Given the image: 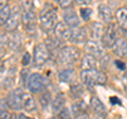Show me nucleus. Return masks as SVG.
<instances>
[{
  "instance_id": "obj_20",
  "label": "nucleus",
  "mask_w": 127,
  "mask_h": 119,
  "mask_svg": "<svg viewBox=\"0 0 127 119\" xmlns=\"http://www.w3.org/2000/svg\"><path fill=\"white\" fill-rule=\"evenodd\" d=\"M75 78V71L74 69H64L58 72V79L62 82L70 83L74 80Z\"/></svg>"
},
{
  "instance_id": "obj_24",
  "label": "nucleus",
  "mask_w": 127,
  "mask_h": 119,
  "mask_svg": "<svg viewBox=\"0 0 127 119\" xmlns=\"http://www.w3.org/2000/svg\"><path fill=\"white\" fill-rule=\"evenodd\" d=\"M61 43H62V41H59L56 36H49L45 41V45L48 48V50L51 52V51L57 50L59 47H61Z\"/></svg>"
},
{
  "instance_id": "obj_6",
  "label": "nucleus",
  "mask_w": 127,
  "mask_h": 119,
  "mask_svg": "<svg viewBox=\"0 0 127 119\" xmlns=\"http://www.w3.org/2000/svg\"><path fill=\"white\" fill-rule=\"evenodd\" d=\"M21 14H22L21 20H22L23 26L26 28V30L29 33H34L36 31V20H37L36 19L37 16H36L35 11L33 9L22 10Z\"/></svg>"
},
{
  "instance_id": "obj_39",
  "label": "nucleus",
  "mask_w": 127,
  "mask_h": 119,
  "mask_svg": "<svg viewBox=\"0 0 127 119\" xmlns=\"http://www.w3.org/2000/svg\"><path fill=\"white\" fill-rule=\"evenodd\" d=\"M15 118H16V119H32V118L27 117L26 115H23V114H19V115H17V116H16Z\"/></svg>"
},
{
  "instance_id": "obj_2",
  "label": "nucleus",
  "mask_w": 127,
  "mask_h": 119,
  "mask_svg": "<svg viewBox=\"0 0 127 119\" xmlns=\"http://www.w3.org/2000/svg\"><path fill=\"white\" fill-rule=\"evenodd\" d=\"M81 80L86 86L92 87L95 84H105L107 81V77L104 72L100 70H82L81 72Z\"/></svg>"
},
{
  "instance_id": "obj_17",
  "label": "nucleus",
  "mask_w": 127,
  "mask_h": 119,
  "mask_svg": "<svg viewBox=\"0 0 127 119\" xmlns=\"http://www.w3.org/2000/svg\"><path fill=\"white\" fill-rule=\"evenodd\" d=\"M97 13H98V16H100V18L103 21L110 25L111 21H112V19H113V15H112V12H111V9L108 5H106L105 3L98 4Z\"/></svg>"
},
{
  "instance_id": "obj_1",
  "label": "nucleus",
  "mask_w": 127,
  "mask_h": 119,
  "mask_svg": "<svg viewBox=\"0 0 127 119\" xmlns=\"http://www.w3.org/2000/svg\"><path fill=\"white\" fill-rule=\"evenodd\" d=\"M39 21H40V27L43 31L50 32L54 31L55 27L59 22L56 10L51 5L47 4L39 13Z\"/></svg>"
},
{
  "instance_id": "obj_42",
  "label": "nucleus",
  "mask_w": 127,
  "mask_h": 119,
  "mask_svg": "<svg viewBox=\"0 0 127 119\" xmlns=\"http://www.w3.org/2000/svg\"><path fill=\"white\" fill-rule=\"evenodd\" d=\"M49 119H55V118H49Z\"/></svg>"
},
{
  "instance_id": "obj_21",
  "label": "nucleus",
  "mask_w": 127,
  "mask_h": 119,
  "mask_svg": "<svg viewBox=\"0 0 127 119\" xmlns=\"http://www.w3.org/2000/svg\"><path fill=\"white\" fill-rule=\"evenodd\" d=\"M65 102H66L65 96H64L63 94H58L52 102V111L58 114L63 109H65L64 108V106H65Z\"/></svg>"
},
{
  "instance_id": "obj_29",
  "label": "nucleus",
  "mask_w": 127,
  "mask_h": 119,
  "mask_svg": "<svg viewBox=\"0 0 127 119\" xmlns=\"http://www.w3.org/2000/svg\"><path fill=\"white\" fill-rule=\"evenodd\" d=\"M20 38H19V34H14L12 37L9 38V44H10V47L12 49L13 48H17V47L20 45Z\"/></svg>"
},
{
  "instance_id": "obj_14",
  "label": "nucleus",
  "mask_w": 127,
  "mask_h": 119,
  "mask_svg": "<svg viewBox=\"0 0 127 119\" xmlns=\"http://www.w3.org/2000/svg\"><path fill=\"white\" fill-rule=\"evenodd\" d=\"M112 51L119 58H127V39L124 37L118 38L112 47Z\"/></svg>"
},
{
  "instance_id": "obj_23",
  "label": "nucleus",
  "mask_w": 127,
  "mask_h": 119,
  "mask_svg": "<svg viewBox=\"0 0 127 119\" xmlns=\"http://www.w3.org/2000/svg\"><path fill=\"white\" fill-rule=\"evenodd\" d=\"M23 109L28 112H35L37 109V105L35 103L34 98L30 96V95H25V98H23Z\"/></svg>"
},
{
  "instance_id": "obj_10",
  "label": "nucleus",
  "mask_w": 127,
  "mask_h": 119,
  "mask_svg": "<svg viewBox=\"0 0 127 119\" xmlns=\"http://www.w3.org/2000/svg\"><path fill=\"white\" fill-rule=\"evenodd\" d=\"M71 28L67 26L64 21H59L54 29V36H56L59 41H70Z\"/></svg>"
},
{
  "instance_id": "obj_36",
  "label": "nucleus",
  "mask_w": 127,
  "mask_h": 119,
  "mask_svg": "<svg viewBox=\"0 0 127 119\" xmlns=\"http://www.w3.org/2000/svg\"><path fill=\"white\" fill-rule=\"evenodd\" d=\"M9 42V39H7V36L5 33H1V46L5 45V43Z\"/></svg>"
},
{
  "instance_id": "obj_15",
  "label": "nucleus",
  "mask_w": 127,
  "mask_h": 119,
  "mask_svg": "<svg viewBox=\"0 0 127 119\" xmlns=\"http://www.w3.org/2000/svg\"><path fill=\"white\" fill-rule=\"evenodd\" d=\"M104 32H105V29H104V26H103L102 22L94 21L90 25L89 33H90V37L92 38V41L102 39L103 35H104Z\"/></svg>"
},
{
  "instance_id": "obj_41",
  "label": "nucleus",
  "mask_w": 127,
  "mask_h": 119,
  "mask_svg": "<svg viewBox=\"0 0 127 119\" xmlns=\"http://www.w3.org/2000/svg\"><path fill=\"white\" fill-rule=\"evenodd\" d=\"M125 89H126V92H127V84H126V86H125Z\"/></svg>"
},
{
  "instance_id": "obj_11",
  "label": "nucleus",
  "mask_w": 127,
  "mask_h": 119,
  "mask_svg": "<svg viewBox=\"0 0 127 119\" xmlns=\"http://www.w3.org/2000/svg\"><path fill=\"white\" fill-rule=\"evenodd\" d=\"M22 17V14L20 13V10H18L17 7L12 11L10 18L7 19V21L4 23V28L7 31H14L17 29V27L20 22V19Z\"/></svg>"
},
{
  "instance_id": "obj_25",
  "label": "nucleus",
  "mask_w": 127,
  "mask_h": 119,
  "mask_svg": "<svg viewBox=\"0 0 127 119\" xmlns=\"http://www.w3.org/2000/svg\"><path fill=\"white\" fill-rule=\"evenodd\" d=\"M11 13L12 10L10 5L6 4V3L3 5V3H1V10H0V22H1V25H4L7 21V19L11 16Z\"/></svg>"
},
{
  "instance_id": "obj_19",
  "label": "nucleus",
  "mask_w": 127,
  "mask_h": 119,
  "mask_svg": "<svg viewBox=\"0 0 127 119\" xmlns=\"http://www.w3.org/2000/svg\"><path fill=\"white\" fill-rule=\"evenodd\" d=\"M116 17L118 23L123 29L127 30V9L126 7H120L116 12Z\"/></svg>"
},
{
  "instance_id": "obj_16",
  "label": "nucleus",
  "mask_w": 127,
  "mask_h": 119,
  "mask_svg": "<svg viewBox=\"0 0 127 119\" xmlns=\"http://www.w3.org/2000/svg\"><path fill=\"white\" fill-rule=\"evenodd\" d=\"M90 106L91 109L93 110V112L97 115V116H101L104 118L107 114V110H106V106L104 105V103H103L100 99L97 97H91L90 99Z\"/></svg>"
},
{
  "instance_id": "obj_18",
  "label": "nucleus",
  "mask_w": 127,
  "mask_h": 119,
  "mask_svg": "<svg viewBox=\"0 0 127 119\" xmlns=\"http://www.w3.org/2000/svg\"><path fill=\"white\" fill-rule=\"evenodd\" d=\"M97 65L96 58L90 54H85L81 60V68L83 70H93Z\"/></svg>"
},
{
  "instance_id": "obj_37",
  "label": "nucleus",
  "mask_w": 127,
  "mask_h": 119,
  "mask_svg": "<svg viewBox=\"0 0 127 119\" xmlns=\"http://www.w3.org/2000/svg\"><path fill=\"white\" fill-rule=\"evenodd\" d=\"M0 119H12V116L9 112H4V113H1V118Z\"/></svg>"
},
{
  "instance_id": "obj_33",
  "label": "nucleus",
  "mask_w": 127,
  "mask_h": 119,
  "mask_svg": "<svg viewBox=\"0 0 127 119\" xmlns=\"http://www.w3.org/2000/svg\"><path fill=\"white\" fill-rule=\"evenodd\" d=\"M21 63L23 66H27L31 63V55L29 52H25V54L22 55V59H21Z\"/></svg>"
},
{
  "instance_id": "obj_9",
  "label": "nucleus",
  "mask_w": 127,
  "mask_h": 119,
  "mask_svg": "<svg viewBox=\"0 0 127 119\" xmlns=\"http://www.w3.org/2000/svg\"><path fill=\"white\" fill-rule=\"evenodd\" d=\"M85 51L87 54L93 55L94 58H101L105 53V47L97 41H87L85 43Z\"/></svg>"
},
{
  "instance_id": "obj_28",
  "label": "nucleus",
  "mask_w": 127,
  "mask_h": 119,
  "mask_svg": "<svg viewBox=\"0 0 127 119\" xmlns=\"http://www.w3.org/2000/svg\"><path fill=\"white\" fill-rule=\"evenodd\" d=\"M79 14H81V17L83 18V20L87 21V20H89L91 14H92V10L90 7H81Z\"/></svg>"
},
{
  "instance_id": "obj_40",
  "label": "nucleus",
  "mask_w": 127,
  "mask_h": 119,
  "mask_svg": "<svg viewBox=\"0 0 127 119\" xmlns=\"http://www.w3.org/2000/svg\"><path fill=\"white\" fill-rule=\"evenodd\" d=\"M93 119H103V117H101V116H96V117H94Z\"/></svg>"
},
{
  "instance_id": "obj_32",
  "label": "nucleus",
  "mask_w": 127,
  "mask_h": 119,
  "mask_svg": "<svg viewBox=\"0 0 127 119\" xmlns=\"http://www.w3.org/2000/svg\"><path fill=\"white\" fill-rule=\"evenodd\" d=\"M57 2H58V4L61 5L65 11L66 10H69V9H72V7H71V6H72V2L69 1V0H65V1H63V0H58Z\"/></svg>"
},
{
  "instance_id": "obj_22",
  "label": "nucleus",
  "mask_w": 127,
  "mask_h": 119,
  "mask_svg": "<svg viewBox=\"0 0 127 119\" xmlns=\"http://www.w3.org/2000/svg\"><path fill=\"white\" fill-rule=\"evenodd\" d=\"M86 103L84 101H78V102H75L71 105V113L74 117H78L79 115L86 113Z\"/></svg>"
},
{
  "instance_id": "obj_13",
  "label": "nucleus",
  "mask_w": 127,
  "mask_h": 119,
  "mask_svg": "<svg viewBox=\"0 0 127 119\" xmlns=\"http://www.w3.org/2000/svg\"><path fill=\"white\" fill-rule=\"evenodd\" d=\"M86 38H87V32L84 27H77L71 29L70 42L74 44H83L87 42Z\"/></svg>"
},
{
  "instance_id": "obj_38",
  "label": "nucleus",
  "mask_w": 127,
  "mask_h": 119,
  "mask_svg": "<svg viewBox=\"0 0 127 119\" xmlns=\"http://www.w3.org/2000/svg\"><path fill=\"white\" fill-rule=\"evenodd\" d=\"M76 119H90V117H89V115L87 113H84V114L79 115L78 117H76Z\"/></svg>"
},
{
  "instance_id": "obj_35",
  "label": "nucleus",
  "mask_w": 127,
  "mask_h": 119,
  "mask_svg": "<svg viewBox=\"0 0 127 119\" xmlns=\"http://www.w3.org/2000/svg\"><path fill=\"white\" fill-rule=\"evenodd\" d=\"M114 64L118 66L119 69H121V70H124L125 69V64L122 61H116V62H114Z\"/></svg>"
},
{
  "instance_id": "obj_34",
  "label": "nucleus",
  "mask_w": 127,
  "mask_h": 119,
  "mask_svg": "<svg viewBox=\"0 0 127 119\" xmlns=\"http://www.w3.org/2000/svg\"><path fill=\"white\" fill-rule=\"evenodd\" d=\"M14 84V79H12L11 77L10 78H6L4 82H3V87H5V88H10V87H12Z\"/></svg>"
},
{
  "instance_id": "obj_26",
  "label": "nucleus",
  "mask_w": 127,
  "mask_h": 119,
  "mask_svg": "<svg viewBox=\"0 0 127 119\" xmlns=\"http://www.w3.org/2000/svg\"><path fill=\"white\" fill-rule=\"evenodd\" d=\"M39 103H40L41 108L43 110H47L48 106H49L51 103V93L48 92V90L41 93L40 97H39ZM51 104H52V103H51Z\"/></svg>"
},
{
  "instance_id": "obj_5",
  "label": "nucleus",
  "mask_w": 127,
  "mask_h": 119,
  "mask_svg": "<svg viewBox=\"0 0 127 119\" xmlns=\"http://www.w3.org/2000/svg\"><path fill=\"white\" fill-rule=\"evenodd\" d=\"M25 93L21 88H16L7 95L6 104L9 105L11 110L19 111L23 108V98H25Z\"/></svg>"
},
{
  "instance_id": "obj_12",
  "label": "nucleus",
  "mask_w": 127,
  "mask_h": 119,
  "mask_svg": "<svg viewBox=\"0 0 127 119\" xmlns=\"http://www.w3.org/2000/svg\"><path fill=\"white\" fill-rule=\"evenodd\" d=\"M64 21L67 26H69L71 29H73V28H77L79 26V18H78V15L76 14V12H75L73 9H69V10H66L64 12Z\"/></svg>"
},
{
  "instance_id": "obj_3",
  "label": "nucleus",
  "mask_w": 127,
  "mask_h": 119,
  "mask_svg": "<svg viewBox=\"0 0 127 119\" xmlns=\"http://www.w3.org/2000/svg\"><path fill=\"white\" fill-rule=\"evenodd\" d=\"M79 59V50L74 46H65L57 51L56 60L59 64L68 65L77 62Z\"/></svg>"
},
{
  "instance_id": "obj_4",
  "label": "nucleus",
  "mask_w": 127,
  "mask_h": 119,
  "mask_svg": "<svg viewBox=\"0 0 127 119\" xmlns=\"http://www.w3.org/2000/svg\"><path fill=\"white\" fill-rule=\"evenodd\" d=\"M47 84H48V81L42 74L38 72H34V73H31L27 86H28V89L31 93H40L46 88Z\"/></svg>"
},
{
  "instance_id": "obj_31",
  "label": "nucleus",
  "mask_w": 127,
  "mask_h": 119,
  "mask_svg": "<svg viewBox=\"0 0 127 119\" xmlns=\"http://www.w3.org/2000/svg\"><path fill=\"white\" fill-rule=\"evenodd\" d=\"M30 71L28 69H22L20 72V82L22 83V85H28V81L30 78Z\"/></svg>"
},
{
  "instance_id": "obj_8",
  "label": "nucleus",
  "mask_w": 127,
  "mask_h": 119,
  "mask_svg": "<svg viewBox=\"0 0 127 119\" xmlns=\"http://www.w3.org/2000/svg\"><path fill=\"white\" fill-rule=\"evenodd\" d=\"M117 41H118L117 27L113 23H110L105 29L104 35L102 37V45L104 47H107V48H110V47H113Z\"/></svg>"
},
{
  "instance_id": "obj_27",
  "label": "nucleus",
  "mask_w": 127,
  "mask_h": 119,
  "mask_svg": "<svg viewBox=\"0 0 127 119\" xmlns=\"http://www.w3.org/2000/svg\"><path fill=\"white\" fill-rule=\"evenodd\" d=\"M70 92H71V96L73 98H81L84 95V88L81 84H74L70 87Z\"/></svg>"
},
{
  "instance_id": "obj_30",
  "label": "nucleus",
  "mask_w": 127,
  "mask_h": 119,
  "mask_svg": "<svg viewBox=\"0 0 127 119\" xmlns=\"http://www.w3.org/2000/svg\"><path fill=\"white\" fill-rule=\"evenodd\" d=\"M56 119H72V116H71V112L67 108L63 109L61 112L57 114V118Z\"/></svg>"
},
{
  "instance_id": "obj_7",
  "label": "nucleus",
  "mask_w": 127,
  "mask_h": 119,
  "mask_svg": "<svg viewBox=\"0 0 127 119\" xmlns=\"http://www.w3.org/2000/svg\"><path fill=\"white\" fill-rule=\"evenodd\" d=\"M50 51L48 50L45 44H37L33 50V61L35 65H43L49 60Z\"/></svg>"
}]
</instances>
